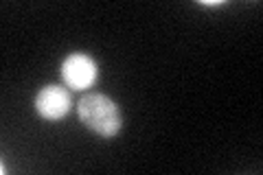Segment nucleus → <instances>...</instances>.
<instances>
[{
  "label": "nucleus",
  "mask_w": 263,
  "mask_h": 175,
  "mask_svg": "<svg viewBox=\"0 0 263 175\" xmlns=\"http://www.w3.org/2000/svg\"><path fill=\"white\" fill-rule=\"evenodd\" d=\"M79 119L90 131L112 138L121 129V114L117 103L105 94H86L79 101Z\"/></svg>",
  "instance_id": "1"
},
{
  "label": "nucleus",
  "mask_w": 263,
  "mask_h": 175,
  "mask_svg": "<svg viewBox=\"0 0 263 175\" xmlns=\"http://www.w3.org/2000/svg\"><path fill=\"white\" fill-rule=\"evenodd\" d=\"M35 110L46 121H57L68 114L70 96L62 86H46L35 96Z\"/></svg>",
  "instance_id": "3"
},
{
  "label": "nucleus",
  "mask_w": 263,
  "mask_h": 175,
  "mask_svg": "<svg viewBox=\"0 0 263 175\" xmlns=\"http://www.w3.org/2000/svg\"><path fill=\"white\" fill-rule=\"evenodd\" d=\"M62 79L72 90H86L97 81V64L84 53H72L62 64Z\"/></svg>",
  "instance_id": "2"
}]
</instances>
